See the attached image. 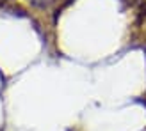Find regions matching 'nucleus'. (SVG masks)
Segmentation results:
<instances>
[{
    "mask_svg": "<svg viewBox=\"0 0 146 131\" xmlns=\"http://www.w3.org/2000/svg\"><path fill=\"white\" fill-rule=\"evenodd\" d=\"M31 5L38 7V9H50V7H54L59 0H29Z\"/></svg>",
    "mask_w": 146,
    "mask_h": 131,
    "instance_id": "nucleus-1",
    "label": "nucleus"
}]
</instances>
